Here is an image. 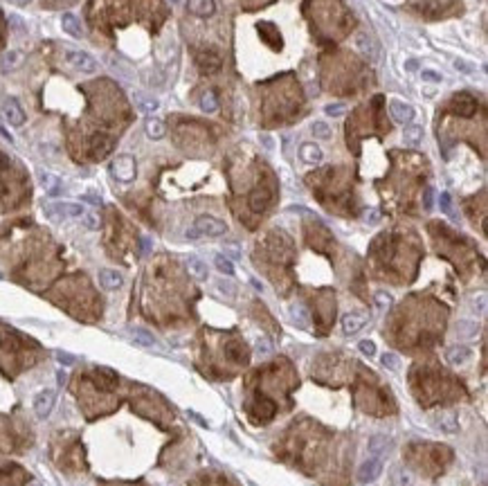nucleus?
Listing matches in <instances>:
<instances>
[{
	"mask_svg": "<svg viewBox=\"0 0 488 486\" xmlns=\"http://www.w3.org/2000/svg\"><path fill=\"white\" fill-rule=\"evenodd\" d=\"M227 232V225L220 219L214 216H198L194 228L187 230V239H198V237H220Z\"/></svg>",
	"mask_w": 488,
	"mask_h": 486,
	"instance_id": "nucleus-1",
	"label": "nucleus"
},
{
	"mask_svg": "<svg viewBox=\"0 0 488 486\" xmlns=\"http://www.w3.org/2000/svg\"><path fill=\"white\" fill-rule=\"evenodd\" d=\"M45 214L54 221L81 219V216L86 214V209H83V205H79V203H50V205H45Z\"/></svg>",
	"mask_w": 488,
	"mask_h": 486,
	"instance_id": "nucleus-2",
	"label": "nucleus"
},
{
	"mask_svg": "<svg viewBox=\"0 0 488 486\" xmlns=\"http://www.w3.org/2000/svg\"><path fill=\"white\" fill-rule=\"evenodd\" d=\"M110 174L119 182H131L135 178V160L131 156H119L110 162Z\"/></svg>",
	"mask_w": 488,
	"mask_h": 486,
	"instance_id": "nucleus-3",
	"label": "nucleus"
},
{
	"mask_svg": "<svg viewBox=\"0 0 488 486\" xmlns=\"http://www.w3.org/2000/svg\"><path fill=\"white\" fill-rule=\"evenodd\" d=\"M65 59H68V63L72 68L81 70V72H95L97 70V61H95L90 54L81 52V50H68L65 52Z\"/></svg>",
	"mask_w": 488,
	"mask_h": 486,
	"instance_id": "nucleus-4",
	"label": "nucleus"
},
{
	"mask_svg": "<svg viewBox=\"0 0 488 486\" xmlns=\"http://www.w3.org/2000/svg\"><path fill=\"white\" fill-rule=\"evenodd\" d=\"M54 403H56V392L54 389H41L34 396V412L39 419H45L52 412Z\"/></svg>",
	"mask_w": 488,
	"mask_h": 486,
	"instance_id": "nucleus-5",
	"label": "nucleus"
},
{
	"mask_svg": "<svg viewBox=\"0 0 488 486\" xmlns=\"http://www.w3.org/2000/svg\"><path fill=\"white\" fill-rule=\"evenodd\" d=\"M382 473V459L380 457H369L360 468H358V480L362 484H369V482L378 480Z\"/></svg>",
	"mask_w": 488,
	"mask_h": 486,
	"instance_id": "nucleus-6",
	"label": "nucleus"
},
{
	"mask_svg": "<svg viewBox=\"0 0 488 486\" xmlns=\"http://www.w3.org/2000/svg\"><path fill=\"white\" fill-rule=\"evenodd\" d=\"M2 117L9 122L11 126H23L25 124V111L20 108V104L11 97L2 102Z\"/></svg>",
	"mask_w": 488,
	"mask_h": 486,
	"instance_id": "nucleus-7",
	"label": "nucleus"
},
{
	"mask_svg": "<svg viewBox=\"0 0 488 486\" xmlns=\"http://www.w3.org/2000/svg\"><path fill=\"white\" fill-rule=\"evenodd\" d=\"M95 383H97L99 389H104V392H110V389L117 387V374L112 369H108V367H97L95 369Z\"/></svg>",
	"mask_w": 488,
	"mask_h": 486,
	"instance_id": "nucleus-8",
	"label": "nucleus"
},
{
	"mask_svg": "<svg viewBox=\"0 0 488 486\" xmlns=\"http://www.w3.org/2000/svg\"><path fill=\"white\" fill-rule=\"evenodd\" d=\"M389 113L398 124H407V122L414 120V108L405 102H398V99H394V102L389 104Z\"/></svg>",
	"mask_w": 488,
	"mask_h": 486,
	"instance_id": "nucleus-9",
	"label": "nucleus"
},
{
	"mask_svg": "<svg viewBox=\"0 0 488 486\" xmlns=\"http://www.w3.org/2000/svg\"><path fill=\"white\" fill-rule=\"evenodd\" d=\"M99 284H102V286L106 288V291H117V288H122L124 277L119 275L117 270L104 268V270H99Z\"/></svg>",
	"mask_w": 488,
	"mask_h": 486,
	"instance_id": "nucleus-10",
	"label": "nucleus"
},
{
	"mask_svg": "<svg viewBox=\"0 0 488 486\" xmlns=\"http://www.w3.org/2000/svg\"><path fill=\"white\" fill-rule=\"evenodd\" d=\"M454 108H457L459 115H464V117H470L475 111H477V99L473 97V95L468 93H461L459 97H454Z\"/></svg>",
	"mask_w": 488,
	"mask_h": 486,
	"instance_id": "nucleus-11",
	"label": "nucleus"
},
{
	"mask_svg": "<svg viewBox=\"0 0 488 486\" xmlns=\"http://www.w3.org/2000/svg\"><path fill=\"white\" fill-rule=\"evenodd\" d=\"M365 324H367V317L360 315V313H347V315L342 317V331H344L347 336L358 333Z\"/></svg>",
	"mask_w": 488,
	"mask_h": 486,
	"instance_id": "nucleus-12",
	"label": "nucleus"
},
{
	"mask_svg": "<svg viewBox=\"0 0 488 486\" xmlns=\"http://www.w3.org/2000/svg\"><path fill=\"white\" fill-rule=\"evenodd\" d=\"M128 333H131V338H133L135 345H140V347H158V338L153 336L151 331L142 329V326H131Z\"/></svg>",
	"mask_w": 488,
	"mask_h": 486,
	"instance_id": "nucleus-13",
	"label": "nucleus"
},
{
	"mask_svg": "<svg viewBox=\"0 0 488 486\" xmlns=\"http://www.w3.org/2000/svg\"><path fill=\"white\" fill-rule=\"evenodd\" d=\"M470 356H473V351H470V347H466V345H452L448 351H445V360L452 364L466 363Z\"/></svg>",
	"mask_w": 488,
	"mask_h": 486,
	"instance_id": "nucleus-14",
	"label": "nucleus"
},
{
	"mask_svg": "<svg viewBox=\"0 0 488 486\" xmlns=\"http://www.w3.org/2000/svg\"><path fill=\"white\" fill-rule=\"evenodd\" d=\"M434 423H436V428H441L443 432H448V434H454L459 430V421H457V417H454L452 412H439L434 417Z\"/></svg>",
	"mask_w": 488,
	"mask_h": 486,
	"instance_id": "nucleus-15",
	"label": "nucleus"
},
{
	"mask_svg": "<svg viewBox=\"0 0 488 486\" xmlns=\"http://www.w3.org/2000/svg\"><path fill=\"white\" fill-rule=\"evenodd\" d=\"M389 446H391V439L387 437V434H374V437L369 439V443H367L371 457H380L382 452H387Z\"/></svg>",
	"mask_w": 488,
	"mask_h": 486,
	"instance_id": "nucleus-16",
	"label": "nucleus"
},
{
	"mask_svg": "<svg viewBox=\"0 0 488 486\" xmlns=\"http://www.w3.org/2000/svg\"><path fill=\"white\" fill-rule=\"evenodd\" d=\"M110 149H112V140H110V137H106V135H95V137H93V144H90V153H93L95 160L104 158Z\"/></svg>",
	"mask_w": 488,
	"mask_h": 486,
	"instance_id": "nucleus-17",
	"label": "nucleus"
},
{
	"mask_svg": "<svg viewBox=\"0 0 488 486\" xmlns=\"http://www.w3.org/2000/svg\"><path fill=\"white\" fill-rule=\"evenodd\" d=\"M198 65H200V70L203 72H218V68H220V57L216 52H203L198 57Z\"/></svg>",
	"mask_w": 488,
	"mask_h": 486,
	"instance_id": "nucleus-18",
	"label": "nucleus"
},
{
	"mask_svg": "<svg viewBox=\"0 0 488 486\" xmlns=\"http://www.w3.org/2000/svg\"><path fill=\"white\" fill-rule=\"evenodd\" d=\"M39 182H41V187H43L48 194H52V196H56V194H61V180L56 178L54 174H48V171H39Z\"/></svg>",
	"mask_w": 488,
	"mask_h": 486,
	"instance_id": "nucleus-19",
	"label": "nucleus"
},
{
	"mask_svg": "<svg viewBox=\"0 0 488 486\" xmlns=\"http://www.w3.org/2000/svg\"><path fill=\"white\" fill-rule=\"evenodd\" d=\"M185 263H187V270H189V275L191 277H196V279H207V263L203 261V259H198V257H187L185 259Z\"/></svg>",
	"mask_w": 488,
	"mask_h": 486,
	"instance_id": "nucleus-20",
	"label": "nucleus"
},
{
	"mask_svg": "<svg viewBox=\"0 0 488 486\" xmlns=\"http://www.w3.org/2000/svg\"><path fill=\"white\" fill-rule=\"evenodd\" d=\"M133 102L137 104V108H140L142 113H156L158 108H160V102H158L156 97L144 95V93H133Z\"/></svg>",
	"mask_w": 488,
	"mask_h": 486,
	"instance_id": "nucleus-21",
	"label": "nucleus"
},
{
	"mask_svg": "<svg viewBox=\"0 0 488 486\" xmlns=\"http://www.w3.org/2000/svg\"><path fill=\"white\" fill-rule=\"evenodd\" d=\"M299 156H302V160L308 162V165H318V162H322V149L315 146L313 142H306V144H302V149H299Z\"/></svg>",
	"mask_w": 488,
	"mask_h": 486,
	"instance_id": "nucleus-22",
	"label": "nucleus"
},
{
	"mask_svg": "<svg viewBox=\"0 0 488 486\" xmlns=\"http://www.w3.org/2000/svg\"><path fill=\"white\" fill-rule=\"evenodd\" d=\"M187 5H189V11L196 16H212L216 9L214 0H187Z\"/></svg>",
	"mask_w": 488,
	"mask_h": 486,
	"instance_id": "nucleus-23",
	"label": "nucleus"
},
{
	"mask_svg": "<svg viewBox=\"0 0 488 486\" xmlns=\"http://www.w3.org/2000/svg\"><path fill=\"white\" fill-rule=\"evenodd\" d=\"M61 25H63V32H68L70 36H74V39H81L83 36V29H81V23H79V18L74 14H63V18H61Z\"/></svg>",
	"mask_w": 488,
	"mask_h": 486,
	"instance_id": "nucleus-24",
	"label": "nucleus"
},
{
	"mask_svg": "<svg viewBox=\"0 0 488 486\" xmlns=\"http://www.w3.org/2000/svg\"><path fill=\"white\" fill-rule=\"evenodd\" d=\"M144 128H147V135L151 137V140H160V137H164V133H166L164 122L158 120V117H149Z\"/></svg>",
	"mask_w": 488,
	"mask_h": 486,
	"instance_id": "nucleus-25",
	"label": "nucleus"
},
{
	"mask_svg": "<svg viewBox=\"0 0 488 486\" xmlns=\"http://www.w3.org/2000/svg\"><path fill=\"white\" fill-rule=\"evenodd\" d=\"M403 140L407 146H419L423 140V128L416 126V124H407L405 131H403Z\"/></svg>",
	"mask_w": 488,
	"mask_h": 486,
	"instance_id": "nucleus-26",
	"label": "nucleus"
},
{
	"mask_svg": "<svg viewBox=\"0 0 488 486\" xmlns=\"http://www.w3.org/2000/svg\"><path fill=\"white\" fill-rule=\"evenodd\" d=\"M106 61H108V65L112 68V72L115 74H119L122 79H128L131 81L133 79V70H131V65H126L124 61H119L117 57H106Z\"/></svg>",
	"mask_w": 488,
	"mask_h": 486,
	"instance_id": "nucleus-27",
	"label": "nucleus"
},
{
	"mask_svg": "<svg viewBox=\"0 0 488 486\" xmlns=\"http://www.w3.org/2000/svg\"><path fill=\"white\" fill-rule=\"evenodd\" d=\"M454 331H457L459 338H475L477 336V331H479V326H477V322H473V320H459Z\"/></svg>",
	"mask_w": 488,
	"mask_h": 486,
	"instance_id": "nucleus-28",
	"label": "nucleus"
},
{
	"mask_svg": "<svg viewBox=\"0 0 488 486\" xmlns=\"http://www.w3.org/2000/svg\"><path fill=\"white\" fill-rule=\"evenodd\" d=\"M18 63H20V52H16V50H9V52H5L0 57V68L2 70H14Z\"/></svg>",
	"mask_w": 488,
	"mask_h": 486,
	"instance_id": "nucleus-29",
	"label": "nucleus"
},
{
	"mask_svg": "<svg viewBox=\"0 0 488 486\" xmlns=\"http://www.w3.org/2000/svg\"><path fill=\"white\" fill-rule=\"evenodd\" d=\"M356 43H358V48H360L362 52H365V54H369V57H371V61H376V59H378V50H376V45L371 43V39H367L365 34H360V36H358V39H356Z\"/></svg>",
	"mask_w": 488,
	"mask_h": 486,
	"instance_id": "nucleus-30",
	"label": "nucleus"
},
{
	"mask_svg": "<svg viewBox=\"0 0 488 486\" xmlns=\"http://www.w3.org/2000/svg\"><path fill=\"white\" fill-rule=\"evenodd\" d=\"M214 266L218 268L223 275H227V277H232V275H234V263H232V259L225 257V254H216V257H214Z\"/></svg>",
	"mask_w": 488,
	"mask_h": 486,
	"instance_id": "nucleus-31",
	"label": "nucleus"
},
{
	"mask_svg": "<svg viewBox=\"0 0 488 486\" xmlns=\"http://www.w3.org/2000/svg\"><path fill=\"white\" fill-rule=\"evenodd\" d=\"M290 317H293V322L297 326H302V329H306L308 326V313L304 306H293L290 308Z\"/></svg>",
	"mask_w": 488,
	"mask_h": 486,
	"instance_id": "nucleus-32",
	"label": "nucleus"
},
{
	"mask_svg": "<svg viewBox=\"0 0 488 486\" xmlns=\"http://www.w3.org/2000/svg\"><path fill=\"white\" fill-rule=\"evenodd\" d=\"M200 108L205 113H214L216 108H218V102H216V95L212 93V90H207L203 97H200Z\"/></svg>",
	"mask_w": 488,
	"mask_h": 486,
	"instance_id": "nucleus-33",
	"label": "nucleus"
},
{
	"mask_svg": "<svg viewBox=\"0 0 488 486\" xmlns=\"http://www.w3.org/2000/svg\"><path fill=\"white\" fill-rule=\"evenodd\" d=\"M311 131L318 140H328V137H331V126H328L326 122H315Z\"/></svg>",
	"mask_w": 488,
	"mask_h": 486,
	"instance_id": "nucleus-34",
	"label": "nucleus"
},
{
	"mask_svg": "<svg viewBox=\"0 0 488 486\" xmlns=\"http://www.w3.org/2000/svg\"><path fill=\"white\" fill-rule=\"evenodd\" d=\"M250 205H252V209L254 212H261V209L268 205V194L266 191H261V189H257L252 194V200H250Z\"/></svg>",
	"mask_w": 488,
	"mask_h": 486,
	"instance_id": "nucleus-35",
	"label": "nucleus"
},
{
	"mask_svg": "<svg viewBox=\"0 0 488 486\" xmlns=\"http://www.w3.org/2000/svg\"><path fill=\"white\" fill-rule=\"evenodd\" d=\"M380 363H382V367H387V369H391V371H396L400 367V358L396 354H391V351H387V354H382V358H380Z\"/></svg>",
	"mask_w": 488,
	"mask_h": 486,
	"instance_id": "nucleus-36",
	"label": "nucleus"
},
{
	"mask_svg": "<svg viewBox=\"0 0 488 486\" xmlns=\"http://www.w3.org/2000/svg\"><path fill=\"white\" fill-rule=\"evenodd\" d=\"M391 482H394V486H410L412 477H410V473H405L403 468H396L394 475H391Z\"/></svg>",
	"mask_w": 488,
	"mask_h": 486,
	"instance_id": "nucleus-37",
	"label": "nucleus"
},
{
	"mask_svg": "<svg viewBox=\"0 0 488 486\" xmlns=\"http://www.w3.org/2000/svg\"><path fill=\"white\" fill-rule=\"evenodd\" d=\"M358 349H360V354H365L367 358H374V356H376V345H374L371 340L358 342Z\"/></svg>",
	"mask_w": 488,
	"mask_h": 486,
	"instance_id": "nucleus-38",
	"label": "nucleus"
},
{
	"mask_svg": "<svg viewBox=\"0 0 488 486\" xmlns=\"http://www.w3.org/2000/svg\"><path fill=\"white\" fill-rule=\"evenodd\" d=\"M56 360H59V363L61 364H65V367H68V364H74V363H77V356H72V354H68V351H56Z\"/></svg>",
	"mask_w": 488,
	"mask_h": 486,
	"instance_id": "nucleus-39",
	"label": "nucleus"
},
{
	"mask_svg": "<svg viewBox=\"0 0 488 486\" xmlns=\"http://www.w3.org/2000/svg\"><path fill=\"white\" fill-rule=\"evenodd\" d=\"M270 351H272V345H270L268 338H259V342H257V354L268 356Z\"/></svg>",
	"mask_w": 488,
	"mask_h": 486,
	"instance_id": "nucleus-40",
	"label": "nucleus"
},
{
	"mask_svg": "<svg viewBox=\"0 0 488 486\" xmlns=\"http://www.w3.org/2000/svg\"><path fill=\"white\" fill-rule=\"evenodd\" d=\"M223 250H225V254H227V259H239L241 257V250L236 243H225Z\"/></svg>",
	"mask_w": 488,
	"mask_h": 486,
	"instance_id": "nucleus-41",
	"label": "nucleus"
},
{
	"mask_svg": "<svg viewBox=\"0 0 488 486\" xmlns=\"http://www.w3.org/2000/svg\"><path fill=\"white\" fill-rule=\"evenodd\" d=\"M439 205H441V209H443L445 214H452V200H450V194H448V191H443V194H441Z\"/></svg>",
	"mask_w": 488,
	"mask_h": 486,
	"instance_id": "nucleus-42",
	"label": "nucleus"
},
{
	"mask_svg": "<svg viewBox=\"0 0 488 486\" xmlns=\"http://www.w3.org/2000/svg\"><path fill=\"white\" fill-rule=\"evenodd\" d=\"M473 311H475V313H479V315H482V313L486 311V295L475 297V300H473Z\"/></svg>",
	"mask_w": 488,
	"mask_h": 486,
	"instance_id": "nucleus-43",
	"label": "nucleus"
},
{
	"mask_svg": "<svg viewBox=\"0 0 488 486\" xmlns=\"http://www.w3.org/2000/svg\"><path fill=\"white\" fill-rule=\"evenodd\" d=\"M423 205H425V209H432V207H434V189H432V187H428V189H425V194H423Z\"/></svg>",
	"mask_w": 488,
	"mask_h": 486,
	"instance_id": "nucleus-44",
	"label": "nucleus"
},
{
	"mask_svg": "<svg viewBox=\"0 0 488 486\" xmlns=\"http://www.w3.org/2000/svg\"><path fill=\"white\" fill-rule=\"evenodd\" d=\"M81 219H83V225H86V228H88V230L99 228V219H97V216H95V214H83Z\"/></svg>",
	"mask_w": 488,
	"mask_h": 486,
	"instance_id": "nucleus-45",
	"label": "nucleus"
},
{
	"mask_svg": "<svg viewBox=\"0 0 488 486\" xmlns=\"http://www.w3.org/2000/svg\"><path fill=\"white\" fill-rule=\"evenodd\" d=\"M324 113H326V115L337 117V115H342V113H344V106H342V104H328V106L324 108Z\"/></svg>",
	"mask_w": 488,
	"mask_h": 486,
	"instance_id": "nucleus-46",
	"label": "nucleus"
},
{
	"mask_svg": "<svg viewBox=\"0 0 488 486\" xmlns=\"http://www.w3.org/2000/svg\"><path fill=\"white\" fill-rule=\"evenodd\" d=\"M376 302H378V306H380V308H387V306L391 304V297L387 295V293H378V295H376Z\"/></svg>",
	"mask_w": 488,
	"mask_h": 486,
	"instance_id": "nucleus-47",
	"label": "nucleus"
},
{
	"mask_svg": "<svg viewBox=\"0 0 488 486\" xmlns=\"http://www.w3.org/2000/svg\"><path fill=\"white\" fill-rule=\"evenodd\" d=\"M454 68H457L459 72H464V74H470V72H473V65L466 63V61H459V59L454 61Z\"/></svg>",
	"mask_w": 488,
	"mask_h": 486,
	"instance_id": "nucleus-48",
	"label": "nucleus"
},
{
	"mask_svg": "<svg viewBox=\"0 0 488 486\" xmlns=\"http://www.w3.org/2000/svg\"><path fill=\"white\" fill-rule=\"evenodd\" d=\"M216 286H218V291L227 293L229 297H234V286H232V284H229V282H223V279H220V282L216 284Z\"/></svg>",
	"mask_w": 488,
	"mask_h": 486,
	"instance_id": "nucleus-49",
	"label": "nucleus"
},
{
	"mask_svg": "<svg viewBox=\"0 0 488 486\" xmlns=\"http://www.w3.org/2000/svg\"><path fill=\"white\" fill-rule=\"evenodd\" d=\"M423 79H425V81L441 83V74L439 72H432V70H423Z\"/></svg>",
	"mask_w": 488,
	"mask_h": 486,
	"instance_id": "nucleus-50",
	"label": "nucleus"
},
{
	"mask_svg": "<svg viewBox=\"0 0 488 486\" xmlns=\"http://www.w3.org/2000/svg\"><path fill=\"white\" fill-rule=\"evenodd\" d=\"M419 59H407V61H405V70H407V72H416V70H419Z\"/></svg>",
	"mask_w": 488,
	"mask_h": 486,
	"instance_id": "nucleus-51",
	"label": "nucleus"
},
{
	"mask_svg": "<svg viewBox=\"0 0 488 486\" xmlns=\"http://www.w3.org/2000/svg\"><path fill=\"white\" fill-rule=\"evenodd\" d=\"M261 144H264L268 151L274 149V142H272V137H270V135H261Z\"/></svg>",
	"mask_w": 488,
	"mask_h": 486,
	"instance_id": "nucleus-52",
	"label": "nucleus"
},
{
	"mask_svg": "<svg viewBox=\"0 0 488 486\" xmlns=\"http://www.w3.org/2000/svg\"><path fill=\"white\" fill-rule=\"evenodd\" d=\"M7 167H9V158H7L5 153L0 151V169H7Z\"/></svg>",
	"mask_w": 488,
	"mask_h": 486,
	"instance_id": "nucleus-53",
	"label": "nucleus"
},
{
	"mask_svg": "<svg viewBox=\"0 0 488 486\" xmlns=\"http://www.w3.org/2000/svg\"><path fill=\"white\" fill-rule=\"evenodd\" d=\"M250 284H252V286L257 288V291H264V284H261L259 279H254V277H252V279H250Z\"/></svg>",
	"mask_w": 488,
	"mask_h": 486,
	"instance_id": "nucleus-54",
	"label": "nucleus"
},
{
	"mask_svg": "<svg viewBox=\"0 0 488 486\" xmlns=\"http://www.w3.org/2000/svg\"><path fill=\"white\" fill-rule=\"evenodd\" d=\"M367 221H371V223H376V221H378V214H376V212H374V214H367Z\"/></svg>",
	"mask_w": 488,
	"mask_h": 486,
	"instance_id": "nucleus-55",
	"label": "nucleus"
},
{
	"mask_svg": "<svg viewBox=\"0 0 488 486\" xmlns=\"http://www.w3.org/2000/svg\"><path fill=\"white\" fill-rule=\"evenodd\" d=\"M56 378H59V383H61V385L65 383V374H63V371H59V374H56Z\"/></svg>",
	"mask_w": 488,
	"mask_h": 486,
	"instance_id": "nucleus-56",
	"label": "nucleus"
},
{
	"mask_svg": "<svg viewBox=\"0 0 488 486\" xmlns=\"http://www.w3.org/2000/svg\"><path fill=\"white\" fill-rule=\"evenodd\" d=\"M14 5H27V2H32V0H11Z\"/></svg>",
	"mask_w": 488,
	"mask_h": 486,
	"instance_id": "nucleus-57",
	"label": "nucleus"
},
{
	"mask_svg": "<svg viewBox=\"0 0 488 486\" xmlns=\"http://www.w3.org/2000/svg\"><path fill=\"white\" fill-rule=\"evenodd\" d=\"M173 2H178V0H173Z\"/></svg>",
	"mask_w": 488,
	"mask_h": 486,
	"instance_id": "nucleus-58",
	"label": "nucleus"
},
{
	"mask_svg": "<svg viewBox=\"0 0 488 486\" xmlns=\"http://www.w3.org/2000/svg\"><path fill=\"white\" fill-rule=\"evenodd\" d=\"M0 277H2V275H0Z\"/></svg>",
	"mask_w": 488,
	"mask_h": 486,
	"instance_id": "nucleus-59",
	"label": "nucleus"
}]
</instances>
